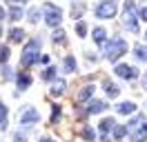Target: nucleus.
<instances>
[{"label": "nucleus", "mask_w": 147, "mask_h": 142, "mask_svg": "<svg viewBox=\"0 0 147 142\" xmlns=\"http://www.w3.org/2000/svg\"><path fill=\"white\" fill-rule=\"evenodd\" d=\"M116 127V122H114V118H105L100 122V131H102V135H107V131H111Z\"/></svg>", "instance_id": "obj_13"}, {"label": "nucleus", "mask_w": 147, "mask_h": 142, "mask_svg": "<svg viewBox=\"0 0 147 142\" xmlns=\"http://www.w3.org/2000/svg\"><path fill=\"white\" fill-rule=\"evenodd\" d=\"M65 71H67V73H74V71H76V60H74L71 56L65 58Z\"/></svg>", "instance_id": "obj_21"}, {"label": "nucleus", "mask_w": 147, "mask_h": 142, "mask_svg": "<svg viewBox=\"0 0 147 142\" xmlns=\"http://www.w3.org/2000/svg\"><path fill=\"white\" fill-rule=\"evenodd\" d=\"M116 16V2L114 0H102L96 7V18H114Z\"/></svg>", "instance_id": "obj_6"}, {"label": "nucleus", "mask_w": 147, "mask_h": 142, "mask_svg": "<svg viewBox=\"0 0 147 142\" xmlns=\"http://www.w3.org/2000/svg\"><path fill=\"white\" fill-rule=\"evenodd\" d=\"M18 118H20V124H34V122H38L40 115H38V111L34 109V107H25V109L20 111Z\"/></svg>", "instance_id": "obj_7"}, {"label": "nucleus", "mask_w": 147, "mask_h": 142, "mask_svg": "<svg viewBox=\"0 0 147 142\" xmlns=\"http://www.w3.org/2000/svg\"><path fill=\"white\" fill-rule=\"evenodd\" d=\"M42 11H45V22L49 27H56V25H60V20H63V11L58 7H54L51 2H47L45 7H42Z\"/></svg>", "instance_id": "obj_5"}, {"label": "nucleus", "mask_w": 147, "mask_h": 142, "mask_svg": "<svg viewBox=\"0 0 147 142\" xmlns=\"http://www.w3.org/2000/svg\"><path fill=\"white\" fill-rule=\"evenodd\" d=\"M5 129H7V107L0 100V131H5Z\"/></svg>", "instance_id": "obj_16"}, {"label": "nucleus", "mask_w": 147, "mask_h": 142, "mask_svg": "<svg viewBox=\"0 0 147 142\" xmlns=\"http://www.w3.org/2000/svg\"><path fill=\"white\" fill-rule=\"evenodd\" d=\"M11 2H13V5H18V2H25V0H11Z\"/></svg>", "instance_id": "obj_37"}, {"label": "nucleus", "mask_w": 147, "mask_h": 142, "mask_svg": "<svg viewBox=\"0 0 147 142\" xmlns=\"http://www.w3.org/2000/svg\"><path fill=\"white\" fill-rule=\"evenodd\" d=\"M83 9H85V5H76V9H71V16H74V18H80Z\"/></svg>", "instance_id": "obj_28"}, {"label": "nucleus", "mask_w": 147, "mask_h": 142, "mask_svg": "<svg viewBox=\"0 0 147 142\" xmlns=\"http://www.w3.org/2000/svg\"><path fill=\"white\" fill-rule=\"evenodd\" d=\"M65 36H67V33H65L63 29H56L54 33H51V40L58 42V44H65V42H67V38H65Z\"/></svg>", "instance_id": "obj_18"}, {"label": "nucleus", "mask_w": 147, "mask_h": 142, "mask_svg": "<svg viewBox=\"0 0 147 142\" xmlns=\"http://www.w3.org/2000/svg\"><path fill=\"white\" fill-rule=\"evenodd\" d=\"M140 18H143V20H147V9H145V7L140 9Z\"/></svg>", "instance_id": "obj_33"}, {"label": "nucleus", "mask_w": 147, "mask_h": 142, "mask_svg": "<svg viewBox=\"0 0 147 142\" xmlns=\"http://www.w3.org/2000/svg\"><path fill=\"white\" fill-rule=\"evenodd\" d=\"M38 18H40V9L38 7L29 9V20H31V22H38Z\"/></svg>", "instance_id": "obj_25"}, {"label": "nucleus", "mask_w": 147, "mask_h": 142, "mask_svg": "<svg viewBox=\"0 0 147 142\" xmlns=\"http://www.w3.org/2000/svg\"><path fill=\"white\" fill-rule=\"evenodd\" d=\"M5 16H7V11H5V9H2V5H0V20H2Z\"/></svg>", "instance_id": "obj_34"}, {"label": "nucleus", "mask_w": 147, "mask_h": 142, "mask_svg": "<svg viewBox=\"0 0 147 142\" xmlns=\"http://www.w3.org/2000/svg\"><path fill=\"white\" fill-rule=\"evenodd\" d=\"M40 142H54V140H49V138H42V140H40Z\"/></svg>", "instance_id": "obj_36"}, {"label": "nucleus", "mask_w": 147, "mask_h": 142, "mask_svg": "<svg viewBox=\"0 0 147 142\" xmlns=\"http://www.w3.org/2000/svg\"><path fill=\"white\" fill-rule=\"evenodd\" d=\"M134 51H136V58H138V60H147V47L136 44V47H134Z\"/></svg>", "instance_id": "obj_22"}, {"label": "nucleus", "mask_w": 147, "mask_h": 142, "mask_svg": "<svg viewBox=\"0 0 147 142\" xmlns=\"http://www.w3.org/2000/svg\"><path fill=\"white\" fill-rule=\"evenodd\" d=\"M2 78H5V80H11V69H9V67H5V69H2Z\"/></svg>", "instance_id": "obj_31"}, {"label": "nucleus", "mask_w": 147, "mask_h": 142, "mask_svg": "<svg viewBox=\"0 0 147 142\" xmlns=\"http://www.w3.org/2000/svg\"><path fill=\"white\" fill-rule=\"evenodd\" d=\"M125 51H127V42L123 38H111L109 42H105V58L109 62H116Z\"/></svg>", "instance_id": "obj_1"}, {"label": "nucleus", "mask_w": 147, "mask_h": 142, "mask_svg": "<svg viewBox=\"0 0 147 142\" xmlns=\"http://www.w3.org/2000/svg\"><path fill=\"white\" fill-rule=\"evenodd\" d=\"M127 131H129L127 127H114V138H116V140H120V138H123Z\"/></svg>", "instance_id": "obj_24"}, {"label": "nucleus", "mask_w": 147, "mask_h": 142, "mask_svg": "<svg viewBox=\"0 0 147 142\" xmlns=\"http://www.w3.org/2000/svg\"><path fill=\"white\" fill-rule=\"evenodd\" d=\"M7 60H9V47L0 44V62H7Z\"/></svg>", "instance_id": "obj_23"}, {"label": "nucleus", "mask_w": 147, "mask_h": 142, "mask_svg": "<svg viewBox=\"0 0 147 142\" xmlns=\"http://www.w3.org/2000/svg\"><path fill=\"white\" fill-rule=\"evenodd\" d=\"M58 118H60V107L54 104V107H51V122H56Z\"/></svg>", "instance_id": "obj_27"}, {"label": "nucleus", "mask_w": 147, "mask_h": 142, "mask_svg": "<svg viewBox=\"0 0 147 142\" xmlns=\"http://www.w3.org/2000/svg\"><path fill=\"white\" fill-rule=\"evenodd\" d=\"M22 36H25L22 29H11V31H9V40H11V42H20Z\"/></svg>", "instance_id": "obj_19"}, {"label": "nucleus", "mask_w": 147, "mask_h": 142, "mask_svg": "<svg viewBox=\"0 0 147 142\" xmlns=\"http://www.w3.org/2000/svg\"><path fill=\"white\" fill-rule=\"evenodd\" d=\"M143 89L147 91V76H145V80H143Z\"/></svg>", "instance_id": "obj_35"}, {"label": "nucleus", "mask_w": 147, "mask_h": 142, "mask_svg": "<svg viewBox=\"0 0 147 142\" xmlns=\"http://www.w3.org/2000/svg\"><path fill=\"white\" fill-rule=\"evenodd\" d=\"M13 142H25V135H20V133H16V135H13Z\"/></svg>", "instance_id": "obj_32"}, {"label": "nucleus", "mask_w": 147, "mask_h": 142, "mask_svg": "<svg viewBox=\"0 0 147 142\" xmlns=\"http://www.w3.org/2000/svg\"><path fill=\"white\" fill-rule=\"evenodd\" d=\"M145 36H147V31H145Z\"/></svg>", "instance_id": "obj_38"}, {"label": "nucleus", "mask_w": 147, "mask_h": 142, "mask_svg": "<svg viewBox=\"0 0 147 142\" xmlns=\"http://www.w3.org/2000/svg\"><path fill=\"white\" fill-rule=\"evenodd\" d=\"M38 47H40V42H38L36 38L29 40V42L25 44L22 56H20V64H22V67H31V64L38 60Z\"/></svg>", "instance_id": "obj_3"}, {"label": "nucleus", "mask_w": 147, "mask_h": 142, "mask_svg": "<svg viewBox=\"0 0 147 142\" xmlns=\"http://www.w3.org/2000/svg\"><path fill=\"white\" fill-rule=\"evenodd\" d=\"M105 107H107V104H105L102 100H92V102L87 104V113H102Z\"/></svg>", "instance_id": "obj_9"}, {"label": "nucleus", "mask_w": 147, "mask_h": 142, "mask_svg": "<svg viewBox=\"0 0 147 142\" xmlns=\"http://www.w3.org/2000/svg\"><path fill=\"white\" fill-rule=\"evenodd\" d=\"M129 138H131V142H145L147 140V120L143 115H136L129 122Z\"/></svg>", "instance_id": "obj_2"}, {"label": "nucleus", "mask_w": 147, "mask_h": 142, "mask_svg": "<svg viewBox=\"0 0 147 142\" xmlns=\"http://www.w3.org/2000/svg\"><path fill=\"white\" fill-rule=\"evenodd\" d=\"M125 27L131 33H138V22H136V5L129 0L125 2Z\"/></svg>", "instance_id": "obj_4"}, {"label": "nucleus", "mask_w": 147, "mask_h": 142, "mask_svg": "<svg viewBox=\"0 0 147 142\" xmlns=\"http://www.w3.org/2000/svg\"><path fill=\"white\" fill-rule=\"evenodd\" d=\"M83 138H85V140H89V142H94V138H96L94 129H89V127H87V129H83Z\"/></svg>", "instance_id": "obj_26"}, {"label": "nucleus", "mask_w": 147, "mask_h": 142, "mask_svg": "<svg viewBox=\"0 0 147 142\" xmlns=\"http://www.w3.org/2000/svg\"><path fill=\"white\" fill-rule=\"evenodd\" d=\"M105 36H107V31H105L102 27H96V29H94V40L98 44H105Z\"/></svg>", "instance_id": "obj_17"}, {"label": "nucleus", "mask_w": 147, "mask_h": 142, "mask_svg": "<svg viewBox=\"0 0 147 142\" xmlns=\"http://www.w3.org/2000/svg\"><path fill=\"white\" fill-rule=\"evenodd\" d=\"M22 18V9L18 7V5H13V7L9 9V20H20Z\"/></svg>", "instance_id": "obj_20"}, {"label": "nucleus", "mask_w": 147, "mask_h": 142, "mask_svg": "<svg viewBox=\"0 0 147 142\" xmlns=\"http://www.w3.org/2000/svg\"><path fill=\"white\" fill-rule=\"evenodd\" d=\"M31 84V76L29 73H20L18 76V89H29Z\"/></svg>", "instance_id": "obj_15"}, {"label": "nucleus", "mask_w": 147, "mask_h": 142, "mask_svg": "<svg viewBox=\"0 0 147 142\" xmlns=\"http://www.w3.org/2000/svg\"><path fill=\"white\" fill-rule=\"evenodd\" d=\"M76 31H78V36H85L87 33V25H85V22H78V25H76Z\"/></svg>", "instance_id": "obj_29"}, {"label": "nucleus", "mask_w": 147, "mask_h": 142, "mask_svg": "<svg viewBox=\"0 0 147 142\" xmlns=\"http://www.w3.org/2000/svg\"><path fill=\"white\" fill-rule=\"evenodd\" d=\"M105 93H107L109 98H116V96L120 93V89H118V84H114V82H109V80H107V82H105Z\"/></svg>", "instance_id": "obj_11"}, {"label": "nucleus", "mask_w": 147, "mask_h": 142, "mask_svg": "<svg viewBox=\"0 0 147 142\" xmlns=\"http://www.w3.org/2000/svg\"><path fill=\"white\" fill-rule=\"evenodd\" d=\"M94 96V84H87V87L80 89V93H78V100L83 102V100H87V98H92Z\"/></svg>", "instance_id": "obj_14"}, {"label": "nucleus", "mask_w": 147, "mask_h": 142, "mask_svg": "<svg viewBox=\"0 0 147 142\" xmlns=\"http://www.w3.org/2000/svg\"><path fill=\"white\" fill-rule=\"evenodd\" d=\"M65 87H67V84H65V80H56L54 84H51V96H63V93H65Z\"/></svg>", "instance_id": "obj_10"}, {"label": "nucleus", "mask_w": 147, "mask_h": 142, "mask_svg": "<svg viewBox=\"0 0 147 142\" xmlns=\"http://www.w3.org/2000/svg\"><path fill=\"white\" fill-rule=\"evenodd\" d=\"M116 76H120V78H125V80H134V78H138V71L131 64H118L116 67Z\"/></svg>", "instance_id": "obj_8"}, {"label": "nucleus", "mask_w": 147, "mask_h": 142, "mask_svg": "<svg viewBox=\"0 0 147 142\" xmlns=\"http://www.w3.org/2000/svg\"><path fill=\"white\" fill-rule=\"evenodd\" d=\"M136 111V104L134 102H123V104H118V113L127 115V113H134Z\"/></svg>", "instance_id": "obj_12"}, {"label": "nucleus", "mask_w": 147, "mask_h": 142, "mask_svg": "<svg viewBox=\"0 0 147 142\" xmlns=\"http://www.w3.org/2000/svg\"><path fill=\"white\" fill-rule=\"evenodd\" d=\"M54 76H56V69H54V67H49V69H47L45 73H42V78H45V80H51Z\"/></svg>", "instance_id": "obj_30"}]
</instances>
